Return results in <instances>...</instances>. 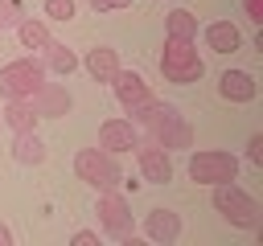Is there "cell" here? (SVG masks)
<instances>
[{"mask_svg":"<svg viewBox=\"0 0 263 246\" xmlns=\"http://www.w3.org/2000/svg\"><path fill=\"white\" fill-rule=\"evenodd\" d=\"M160 74L164 82H177V86H189L205 74V61L197 53L193 41L185 37H164V49H160Z\"/></svg>","mask_w":263,"mask_h":246,"instance_id":"6da1fadb","label":"cell"},{"mask_svg":"<svg viewBox=\"0 0 263 246\" xmlns=\"http://www.w3.org/2000/svg\"><path fill=\"white\" fill-rule=\"evenodd\" d=\"M242 12L251 25H263V0H242Z\"/></svg>","mask_w":263,"mask_h":246,"instance_id":"cb8c5ba5","label":"cell"},{"mask_svg":"<svg viewBox=\"0 0 263 246\" xmlns=\"http://www.w3.org/2000/svg\"><path fill=\"white\" fill-rule=\"evenodd\" d=\"M74 172H78V180H86V184L99 189V193L123 184V172H119V164H115V156H111L107 148H82V152L74 156Z\"/></svg>","mask_w":263,"mask_h":246,"instance_id":"3957f363","label":"cell"},{"mask_svg":"<svg viewBox=\"0 0 263 246\" xmlns=\"http://www.w3.org/2000/svg\"><path fill=\"white\" fill-rule=\"evenodd\" d=\"M210 189H214V209L230 225H238V230H255L259 225V201L247 189H238L234 180H222V184H210Z\"/></svg>","mask_w":263,"mask_h":246,"instance_id":"7a4b0ae2","label":"cell"},{"mask_svg":"<svg viewBox=\"0 0 263 246\" xmlns=\"http://www.w3.org/2000/svg\"><path fill=\"white\" fill-rule=\"evenodd\" d=\"M205 45H210V53H238L242 49V29L234 25V20H214V25H205Z\"/></svg>","mask_w":263,"mask_h":246,"instance_id":"4fadbf2b","label":"cell"},{"mask_svg":"<svg viewBox=\"0 0 263 246\" xmlns=\"http://www.w3.org/2000/svg\"><path fill=\"white\" fill-rule=\"evenodd\" d=\"M247 160H251L255 168H263V135H259V131L247 139Z\"/></svg>","mask_w":263,"mask_h":246,"instance_id":"7402d4cb","label":"cell"},{"mask_svg":"<svg viewBox=\"0 0 263 246\" xmlns=\"http://www.w3.org/2000/svg\"><path fill=\"white\" fill-rule=\"evenodd\" d=\"M144 234H148L152 242L173 246V242L181 238V213H173V209H148V213H144Z\"/></svg>","mask_w":263,"mask_h":246,"instance_id":"7c38bea8","label":"cell"},{"mask_svg":"<svg viewBox=\"0 0 263 246\" xmlns=\"http://www.w3.org/2000/svg\"><path fill=\"white\" fill-rule=\"evenodd\" d=\"M45 61L37 57H16V61H4L0 66V94L4 98H33L45 82Z\"/></svg>","mask_w":263,"mask_h":246,"instance_id":"277c9868","label":"cell"},{"mask_svg":"<svg viewBox=\"0 0 263 246\" xmlns=\"http://www.w3.org/2000/svg\"><path fill=\"white\" fill-rule=\"evenodd\" d=\"M99 225L111 234V238H119V242H127L132 238V205H127V197L119 193V189H107V193H99Z\"/></svg>","mask_w":263,"mask_h":246,"instance_id":"8992f818","label":"cell"},{"mask_svg":"<svg viewBox=\"0 0 263 246\" xmlns=\"http://www.w3.org/2000/svg\"><path fill=\"white\" fill-rule=\"evenodd\" d=\"M136 164H140L144 180H152V184H168V180H173V152L160 148V144L148 139V135L136 144Z\"/></svg>","mask_w":263,"mask_h":246,"instance_id":"52a82bcc","label":"cell"},{"mask_svg":"<svg viewBox=\"0 0 263 246\" xmlns=\"http://www.w3.org/2000/svg\"><path fill=\"white\" fill-rule=\"evenodd\" d=\"M238 176V156L234 152H222V148H201L189 156V180L197 184H222V180H234Z\"/></svg>","mask_w":263,"mask_h":246,"instance_id":"5b68a950","label":"cell"},{"mask_svg":"<svg viewBox=\"0 0 263 246\" xmlns=\"http://www.w3.org/2000/svg\"><path fill=\"white\" fill-rule=\"evenodd\" d=\"M37 111H33V102L29 98H8V107H4V123L12 127V131H37Z\"/></svg>","mask_w":263,"mask_h":246,"instance_id":"e0dca14e","label":"cell"},{"mask_svg":"<svg viewBox=\"0 0 263 246\" xmlns=\"http://www.w3.org/2000/svg\"><path fill=\"white\" fill-rule=\"evenodd\" d=\"M70 246H99V230H74Z\"/></svg>","mask_w":263,"mask_h":246,"instance_id":"603a6c76","label":"cell"},{"mask_svg":"<svg viewBox=\"0 0 263 246\" xmlns=\"http://www.w3.org/2000/svg\"><path fill=\"white\" fill-rule=\"evenodd\" d=\"M41 12H45L49 20H62V25H66V20H74L78 4H74V0H45V4H41Z\"/></svg>","mask_w":263,"mask_h":246,"instance_id":"ffe728a7","label":"cell"},{"mask_svg":"<svg viewBox=\"0 0 263 246\" xmlns=\"http://www.w3.org/2000/svg\"><path fill=\"white\" fill-rule=\"evenodd\" d=\"M164 37L197 41V12H189V8H173V12L164 16Z\"/></svg>","mask_w":263,"mask_h":246,"instance_id":"ac0fdd59","label":"cell"},{"mask_svg":"<svg viewBox=\"0 0 263 246\" xmlns=\"http://www.w3.org/2000/svg\"><path fill=\"white\" fill-rule=\"evenodd\" d=\"M111 90H115V98H119V107L123 111H132V107H140V102H148L152 98V90H148V82H144V74H136V70H115V78H111Z\"/></svg>","mask_w":263,"mask_h":246,"instance_id":"ba28073f","label":"cell"},{"mask_svg":"<svg viewBox=\"0 0 263 246\" xmlns=\"http://www.w3.org/2000/svg\"><path fill=\"white\" fill-rule=\"evenodd\" d=\"M136 144H140V127H136L132 119H107V123L99 127V148H107L111 156L132 152Z\"/></svg>","mask_w":263,"mask_h":246,"instance_id":"30bf717a","label":"cell"},{"mask_svg":"<svg viewBox=\"0 0 263 246\" xmlns=\"http://www.w3.org/2000/svg\"><path fill=\"white\" fill-rule=\"evenodd\" d=\"M12 160L25 164V168L41 164V160H45V144H41V135H37V131H16V135H12Z\"/></svg>","mask_w":263,"mask_h":246,"instance_id":"9a60e30c","label":"cell"},{"mask_svg":"<svg viewBox=\"0 0 263 246\" xmlns=\"http://www.w3.org/2000/svg\"><path fill=\"white\" fill-rule=\"evenodd\" d=\"M0 246H12V230H8L4 221H0Z\"/></svg>","mask_w":263,"mask_h":246,"instance_id":"484cf974","label":"cell"},{"mask_svg":"<svg viewBox=\"0 0 263 246\" xmlns=\"http://www.w3.org/2000/svg\"><path fill=\"white\" fill-rule=\"evenodd\" d=\"M95 12H115V8H132V0H86Z\"/></svg>","mask_w":263,"mask_h":246,"instance_id":"d4e9b609","label":"cell"},{"mask_svg":"<svg viewBox=\"0 0 263 246\" xmlns=\"http://www.w3.org/2000/svg\"><path fill=\"white\" fill-rule=\"evenodd\" d=\"M218 94L226 98V102H255V94H259V86H255V74L251 70H226L222 78H218Z\"/></svg>","mask_w":263,"mask_h":246,"instance_id":"8fae6325","label":"cell"},{"mask_svg":"<svg viewBox=\"0 0 263 246\" xmlns=\"http://www.w3.org/2000/svg\"><path fill=\"white\" fill-rule=\"evenodd\" d=\"M25 16V8H21V0H0V29H16V20Z\"/></svg>","mask_w":263,"mask_h":246,"instance_id":"44dd1931","label":"cell"},{"mask_svg":"<svg viewBox=\"0 0 263 246\" xmlns=\"http://www.w3.org/2000/svg\"><path fill=\"white\" fill-rule=\"evenodd\" d=\"M16 37H21L25 49H45V45H49V29H45V20H37V16H21V20H16Z\"/></svg>","mask_w":263,"mask_h":246,"instance_id":"d6986e66","label":"cell"},{"mask_svg":"<svg viewBox=\"0 0 263 246\" xmlns=\"http://www.w3.org/2000/svg\"><path fill=\"white\" fill-rule=\"evenodd\" d=\"M41 53H45V70H53V74H62V78H70V74L78 70V53H74L70 45L53 41V37H49V45H45Z\"/></svg>","mask_w":263,"mask_h":246,"instance_id":"2e32d148","label":"cell"},{"mask_svg":"<svg viewBox=\"0 0 263 246\" xmlns=\"http://www.w3.org/2000/svg\"><path fill=\"white\" fill-rule=\"evenodd\" d=\"M29 102H33V111H37L41 119H62V115H70V107H74V98H70V90H66L62 82H41V90H37Z\"/></svg>","mask_w":263,"mask_h":246,"instance_id":"9c48e42d","label":"cell"},{"mask_svg":"<svg viewBox=\"0 0 263 246\" xmlns=\"http://www.w3.org/2000/svg\"><path fill=\"white\" fill-rule=\"evenodd\" d=\"M78 66H86V74H90L95 82H111L115 70H119V49H111V45H95L86 57H78Z\"/></svg>","mask_w":263,"mask_h":246,"instance_id":"5bb4252c","label":"cell"}]
</instances>
